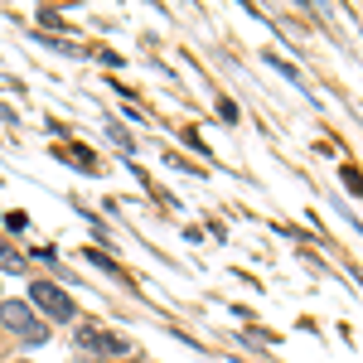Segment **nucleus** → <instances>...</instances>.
I'll return each instance as SVG.
<instances>
[{
	"label": "nucleus",
	"mask_w": 363,
	"mask_h": 363,
	"mask_svg": "<svg viewBox=\"0 0 363 363\" xmlns=\"http://www.w3.org/2000/svg\"><path fill=\"white\" fill-rule=\"evenodd\" d=\"M0 325L20 344H44L49 339V320H39L34 306H25V301H0Z\"/></svg>",
	"instance_id": "f257e3e1"
},
{
	"label": "nucleus",
	"mask_w": 363,
	"mask_h": 363,
	"mask_svg": "<svg viewBox=\"0 0 363 363\" xmlns=\"http://www.w3.org/2000/svg\"><path fill=\"white\" fill-rule=\"evenodd\" d=\"M29 301H34V306L44 310V315H49L54 325H68V320L78 315L73 296H68L63 286H54V281H34V286H29Z\"/></svg>",
	"instance_id": "f03ea898"
},
{
	"label": "nucleus",
	"mask_w": 363,
	"mask_h": 363,
	"mask_svg": "<svg viewBox=\"0 0 363 363\" xmlns=\"http://www.w3.org/2000/svg\"><path fill=\"white\" fill-rule=\"evenodd\" d=\"M78 349L92 354V359H131V344L121 335H112V330H97V325L78 330Z\"/></svg>",
	"instance_id": "7ed1b4c3"
},
{
	"label": "nucleus",
	"mask_w": 363,
	"mask_h": 363,
	"mask_svg": "<svg viewBox=\"0 0 363 363\" xmlns=\"http://www.w3.org/2000/svg\"><path fill=\"white\" fill-rule=\"evenodd\" d=\"M87 262H92V267H102V272H116V262H112V257H102V252H87Z\"/></svg>",
	"instance_id": "20e7f679"
}]
</instances>
